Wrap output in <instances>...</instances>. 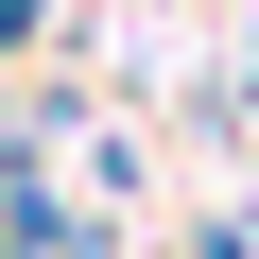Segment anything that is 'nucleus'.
I'll return each mask as SVG.
<instances>
[{
	"instance_id": "obj_1",
	"label": "nucleus",
	"mask_w": 259,
	"mask_h": 259,
	"mask_svg": "<svg viewBox=\"0 0 259 259\" xmlns=\"http://www.w3.org/2000/svg\"><path fill=\"white\" fill-rule=\"evenodd\" d=\"M35 18H52V0H0V52H18V35H35Z\"/></svg>"
}]
</instances>
